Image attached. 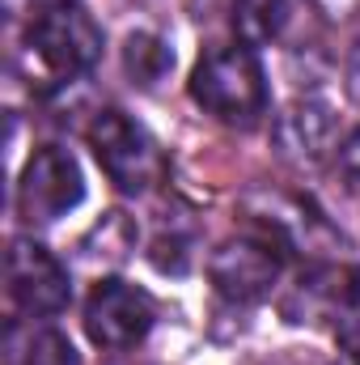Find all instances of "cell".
<instances>
[{
	"label": "cell",
	"mask_w": 360,
	"mask_h": 365,
	"mask_svg": "<svg viewBox=\"0 0 360 365\" xmlns=\"http://www.w3.org/2000/svg\"><path fill=\"white\" fill-rule=\"evenodd\" d=\"M85 200V175L64 145H38L17 179V217L26 225H55Z\"/></svg>",
	"instance_id": "4"
},
{
	"label": "cell",
	"mask_w": 360,
	"mask_h": 365,
	"mask_svg": "<svg viewBox=\"0 0 360 365\" xmlns=\"http://www.w3.org/2000/svg\"><path fill=\"white\" fill-rule=\"evenodd\" d=\"M4 280H9V302L21 319H51L73 302L68 268L47 247H38L34 238H13L9 242Z\"/></svg>",
	"instance_id": "7"
},
{
	"label": "cell",
	"mask_w": 360,
	"mask_h": 365,
	"mask_svg": "<svg viewBox=\"0 0 360 365\" xmlns=\"http://www.w3.org/2000/svg\"><path fill=\"white\" fill-rule=\"evenodd\" d=\"M102 60V26L73 0H55L38 9L21 38V68L34 81V73L51 86L73 81L90 73Z\"/></svg>",
	"instance_id": "1"
},
{
	"label": "cell",
	"mask_w": 360,
	"mask_h": 365,
	"mask_svg": "<svg viewBox=\"0 0 360 365\" xmlns=\"http://www.w3.org/2000/svg\"><path fill=\"white\" fill-rule=\"evenodd\" d=\"M280 247L263 238V234H238V238H225L212 259H208V280L212 289L233 302V306H255L271 297L275 280H280Z\"/></svg>",
	"instance_id": "6"
},
{
	"label": "cell",
	"mask_w": 360,
	"mask_h": 365,
	"mask_svg": "<svg viewBox=\"0 0 360 365\" xmlns=\"http://www.w3.org/2000/svg\"><path fill=\"white\" fill-rule=\"evenodd\" d=\"M309 17V0H238L233 26L246 47L259 43H288Z\"/></svg>",
	"instance_id": "10"
},
{
	"label": "cell",
	"mask_w": 360,
	"mask_h": 365,
	"mask_svg": "<svg viewBox=\"0 0 360 365\" xmlns=\"http://www.w3.org/2000/svg\"><path fill=\"white\" fill-rule=\"evenodd\" d=\"M186 93L203 115H212L229 128H250L268 110V73H263L255 47H246V43L212 47L191 68Z\"/></svg>",
	"instance_id": "2"
},
{
	"label": "cell",
	"mask_w": 360,
	"mask_h": 365,
	"mask_svg": "<svg viewBox=\"0 0 360 365\" xmlns=\"http://www.w3.org/2000/svg\"><path fill=\"white\" fill-rule=\"evenodd\" d=\"M344 81H348V93H352V102H360V38L352 43V51H348V68H344Z\"/></svg>",
	"instance_id": "13"
},
{
	"label": "cell",
	"mask_w": 360,
	"mask_h": 365,
	"mask_svg": "<svg viewBox=\"0 0 360 365\" xmlns=\"http://www.w3.org/2000/svg\"><path fill=\"white\" fill-rule=\"evenodd\" d=\"M288 323H335L348 327L360 319V268H314L284 297Z\"/></svg>",
	"instance_id": "8"
},
{
	"label": "cell",
	"mask_w": 360,
	"mask_h": 365,
	"mask_svg": "<svg viewBox=\"0 0 360 365\" xmlns=\"http://www.w3.org/2000/svg\"><path fill=\"white\" fill-rule=\"evenodd\" d=\"M344 170L352 175V182H360V136L344 149Z\"/></svg>",
	"instance_id": "14"
},
{
	"label": "cell",
	"mask_w": 360,
	"mask_h": 365,
	"mask_svg": "<svg viewBox=\"0 0 360 365\" xmlns=\"http://www.w3.org/2000/svg\"><path fill=\"white\" fill-rule=\"evenodd\" d=\"M4 365H81L73 340L43 319H13L4 327Z\"/></svg>",
	"instance_id": "11"
},
{
	"label": "cell",
	"mask_w": 360,
	"mask_h": 365,
	"mask_svg": "<svg viewBox=\"0 0 360 365\" xmlns=\"http://www.w3.org/2000/svg\"><path fill=\"white\" fill-rule=\"evenodd\" d=\"M157 323V302L127 280H97L85 297V336L106 353H127L136 349Z\"/></svg>",
	"instance_id": "5"
},
{
	"label": "cell",
	"mask_w": 360,
	"mask_h": 365,
	"mask_svg": "<svg viewBox=\"0 0 360 365\" xmlns=\"http://www.w3.org/2000/svg\"><path fill=\"white\" fill-rule=\"evenodd\" d=\"M85 140H90L102 175L123 195H149L170 175V162H166L162 145L153 140V132L144 123H136L132 115H123L119 106H106L93 115L85 128Z\"/></svg>",
	"instance_id": "3"
},
{
	"label": "cell",
	"mask_w": 360,
	"mask_h": 365,
	"mask_svg": "<svg viewBox=\"0 0 360 365\" xmlns=\"http://www.w3.org/2000/svg\"><path fill=\"white\" fill-rule=\"evenodd\" d=\"M123 68L136 86H157L170 68H174V51L157 38V34H127L123 47Z\"/></svg>",
	"instance_id": "12"
},
{
	"label": "cell",
	"mask_w": 360,
	"mask_h": 365,
	"mask_svg": "<svg viewBox=\"0 0 360 365\" xmlns=\"http://www.w3.org/2000/svg\"><path fill=\"white\" fill-rule=\"evenodd\" d=\"M275 140H280V149L288 158L318 162L335 145V115H331V106L318 102V98H297L275 119Z\"/></svg>",
	"instance_id": "9"
}]
</instances>
